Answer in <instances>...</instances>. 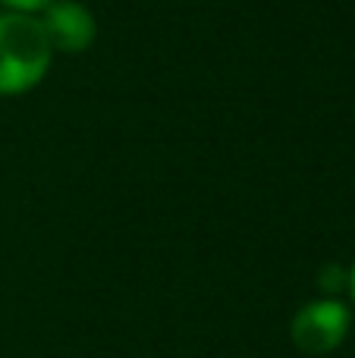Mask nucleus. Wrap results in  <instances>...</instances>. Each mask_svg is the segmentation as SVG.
Returning <instances> with one entry per match:
<instances>
[{"mask_svg":"<svg viewBox=\"0 0 355 358\" xmlns=\"http://www.w3.org/2000/svg\"><path fill=\"white\" fill-rule=\"evenodd\" d=\"M346 289H349V296H352V302H355V264H352V271L346 273Z\"/></svg>","mask_w":355,"mask_h":358,"instance_id":"obj_5","label":"nucleus"},{"mask_svg":"<svg viewBox=\"0 0 355 358\" xmlns=\"http://www.w3.org/2000/svg\"><path fill=\"white\" fill-rule=\"evenodd\" d=\"M349 321V305H343L340 299H318V302H308L296 311L289 334H293L296 349L308 355H324L333 352L346 340Z\"/></svg>","mask_w":355,"mask_h":358,"instance_id":"obj_2","label":"nucleus"},{"mask_svg":"<svg viewBox=\"0 0 355 358\" xmlns=\"http://www.w3.org/2000/svg\"><path fill=\"white\" fill-rule=\"evenodd\" d=\"M3 3L10 6L13 13H29V16H38V13H41L48 3H54V0H3Z\"/></svg>","mask_w":355,"mask_h":358,"instance_id":"obj_4","label":"nucleus"},{"mask_svg":"<svg viewBox=\"0 0 355 358\" xmlns=\"http://www.w3.org/2000/svg\"><path fill=\"white\" fill-rule=\"evenodd\" d=\"M38 22L48 35L50 50L57 54H82L98 38L94 13L79 0H54L38 13Z\"/></svg>","mask_w":355,"mask_h":358,"instance_id":"obj_3","label":"nucleus"},{"mask_svg":"<svg viewBox=\"0 0 355 358\" xmlns=\"http://www.w3.org/2000/svg\"><path fill=\"white\" fill-rule=\"evenodd\" d=\"M54 50L38 16L3 13L0 16V94H22L48 76Z\"/></svg>","mask_w":355,"mask_h":358,"instance_id":"obj_1","label":"nucleus"}]
</instances>
